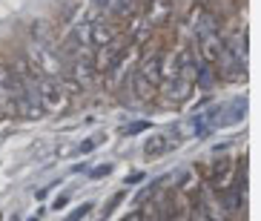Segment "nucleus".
Listing matches in <instances>:
<instances>
[{
  "label": "nucleus",
  "instance_id": "7ed1b4c3",
  "mask_svg": "<svg viewBox=\"0 0 261 221\" xmlns=\"http://www.w3.org/2000/svg\"><path fill=\"white\" fill-rule=\"evenodd\" d=\"M169 15V0H155V6H152V23H161V17Z\"/></svg>",
  "mask_w": 261,
  "mask_h": 221
},
{
  "label": "nucleus",
  "instance_id": "20e7f679",
  "mask_svg": "<svg viewBox=\"0 0 261 221\" xmlns=\"http://www.w3.org/2000/svg\"><path fill=\"white\" fill-rule=\"evenodd\" d=\"M92 35H95V43H109L112 40V29L109 26H100V23H95Z\"/></svg>",
  "mask_w": 261,
  "mask_h": 221
},
{
  "label": "nucleus",
  "instance_id": "f257e3e1",
  "mask_svg": "<svg viewBox=\"0 0 261 221\" xmlns=\"http://www.w3.org/2000/svg\"><path fill=\"white\" fill-rule=\"evenodd\" d=\"M167 150H169L167 135H149V141L144 144V155H146V158H158V155H164Z\"/></svg>",
  "mask_w": 261,
  "mask_h": 221
},
{
  "label": "nucleus",
  "instance_id": "f03ea898",
  "mask_svg": "<svg viewBox=\"0 0 261 221\" xmlns=\"http://www.w3.org/2000/svg\"><path fill=\"white\" fill-rule=\"evenodd\" d=\"M107 6L112 9V12H115V15L126 17V15H129V12H132V6H135V0H109Z\"/></svg>",
  "mask_w": 261,
  "mask_h": 221
},
{
  "label": "nucleus",
  "instance_id": "423d86ee",
  "mask_svg": "<svg viewBox=\"0 0 261 221\" xmlns=\"http://www.w3.org/2000/svg\"><path fill=\"white\" fill-rule=\"evenodd\" d=\"M107 173H109V167H100V169H92V176H95V178H98V176H107Z\"/></svg>",
  "mask_w": 261,
  "mask_h": 221
},
{
  "label": "nucleus",
  "instance_id": "39448f33",
  "mask_svg": "<svg viewBox=\"0 0 261 221\" xmlns=\"http://www.w3.org/2000/svg\"><path fill=\"white\" fill-rule=\"evenodd\" d=\"M146 127H149V124H132V127H129V130H126V132H141V130H146Z\"/></svg>",
  "mask_w": 261,
  "mask_h": 221
},
{
  "label": "nucleus",
  "instance_id": "0eeeda50",
  "mask_svg": "<svg viewBox=\"0 0 261 221\" xmlns=\"http://www.w3.org/2000/svg\"><path fill=\"white\" fill-rule=\"evenodd\" d=\"M95 3H98V6H107V3H109V0H95Z\"/></svg>",
  "mask_w": 261,
  "mask_h": 221
}]
</instances>
